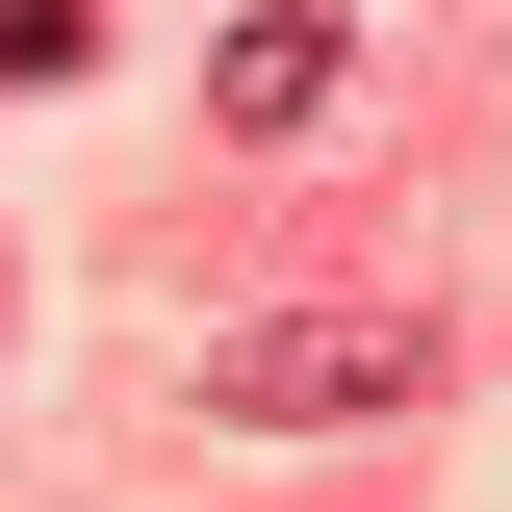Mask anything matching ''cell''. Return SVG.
Masks as SVG:
<instances>
[{
    "mask_svg": "<svg viewBox=\"0 0 512 512\" xmlns=\"http://www.w3.org/2000/svg\"><path fill=\"white\" fill-rule=\"evenodd\" d=\"M77 52H103L77 0H0V103H26V77H77Z\"/></svg>",
    "mask_w": 512,
    "mask_h": 512,
    "instance_id": "obj_3",
    "label": "cell"
},
{
    "mask_svg": "<svg viewBox=\"0 0 512 512\" xmlns=\"http://www.w3.org/2000/svg\"><path fill=\"white\" fill-rule=\"evenodd\" d=\"M308 103H333V0H256L231 52H205V128H231V154H282Z\"/></svg>",
    "mask_w": 512,
    "mask_h": 512,
    "instance_id": "obj_2",
    "label": "cell"
},
{
    "mask_svg": "<svg viewBox=\"0 0 512 512\" xmlns=\"http://www.w3.org/2000/svg\"><path fill=\"white\" fill-rule=\"evenodd\" d=\"M410 384H436L410 308H256L231 359H205V410H231V436H359V410H410Z\"/></svg>",
    "mask_w": 512,
    "mask_h": 512,
    "instance_id": "obj_1",
    "label": "cell"
}]
</instances>
